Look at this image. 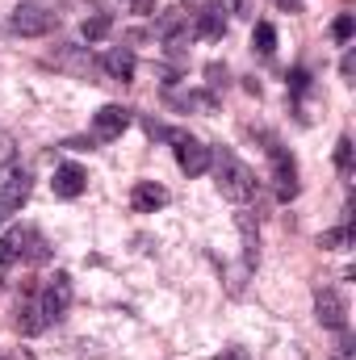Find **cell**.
I'll return each instance as SVG.
<instances>
[{"label": "cell", "instance_id": "cell-1", "mask_svg": "<svg viewBox=\"0 0 356 360\" xmlns=\"http://www.w3.org/2000/svg\"><path fill=\"white\" fill-rule=\"evenodd\" d=\"M210 168H214V176H218V188H222V197L227 201H252L256 197V172L239 160V155H231L227 147H218V151H210Z\"/></svg>", "mask_w": 356, "mask_h": 360}, {"label": "cell", "instance_id": "cell-2", "mask_svg": "<svg viewBox=\"0 0 356 360\" xmlns=\"http://www.w3.org/2000/svg\"><path fill=\"white\" fill-rule=\"evenodd\" d=\"M46 239L38 231H25V226H13L4 239H0V269L17 264V260H46Z\"/></svg>", "mask_w": 356, "mask_h": 360}, {"label": "cell", "instance_id": "cell-3", "mask_svg": "<svg viewBox=\"0 0 356 360\" xmlns=\"http://www.w3.org/2000/svg\"><path fill=\"white\" fill-rule=\"evenodd\" d=\"M38 306H42L46 327L59 323V319L68 314V306H72V276H68V272H55V276L38 289Z\"/></svg>", "mask_w": 356, "mask_h": 360}, {"label": "cell", "instance_id": "cell-4", "mask_svg": "<svg viewBox=\"0 0 356 360\" xmlns=\"http://www.w3.org/2000/svg\"><path fill=\"white\" fill-rule=\"evenodd\" d=\"M55 25H59V13H51V8H42V4H21V8L8 17V30L21 34V38H42V34H51Z\"/></svg>", "mask_w": 356, "mask_h": 360}, {"label": "cell", "instance_id": "cell-5", "mask_svg": "<svg viewBox=\"0 0 356 360\" xmlns=\"http://www.w3.org/2000/svg\"><path fill=\"white\" fill-rule=\"evenodd\" d=\"M168 139H172V151H177L180 172H189V176L210 172V147H205V143H197V139L184 134V130H168Z\"/></svg>", "mask_w": 356, "mask_h": 360}, {"label": "cell", "instance_id": "cell-6", "mask_svg": "<svg viewBox=\"0 0 356 360\" xmlns=\"http://www.w3.org/2000/svg\"><path fill=\"white\" fill-rule=\"evenodd\" d=\"M268 155H272V188H276V201L281 205H289L293 197H298V164H293V155L289 151H281V147H268Z\"/></svg>", "mask_w": 356, "mask_h": 360}, {"label": "cell", "instance_id": "cell-7", "mask_svg": "<svg viewBox=\"0 0 356 360\" xmlns=\"http://www.w3.org/2000/svg\"><path fill=\"white\" fill-rule=\"evenodd\" d=\"M126 126H130V109H122V105H105V109H96V117H92V139L113 143V139L126 134Z\"/></svg>", "mask_w": 356, "mask_h": 360}, {"label": "cell", "instance_id": "cell-8", "mask_svg": "<svg viewBox=\"0 0 356 360\" xmlns=\"http://www.w3.org/2000/svg\"><path fill=\"white\" fill-rule=\"evenodd\" d=\"M314 314H319V323L331 327V331H344V327H348V302H344L336 289H319V293H314Z\"/></svg>", "mask_w": 356, "mask_h": 360}, {"label": "cell", "instance_id": "cell-9", "mask_svg": "<svg viewBox=\"0 0 356 360\" xmlns=\"http://www.w3.org/2000/svg\"><path fill=\"white\" fill-rule=\"evenodd\" d=\"M227 34V17H222V0H210L201 13H193V38H205V42H218Z\"/></svg>", "mask_w": 356, "mask_h": 360}, {"label": "cell", "instance_id": "cell-10", "mask_svg": "<svg viewBox=\"0 0 356 360\" xmlns=\"http://www.w3.org/2000/svg\"><path fill=\"white\" fill-rule=\"evenodd\" d=\"M30 197V172H8L0 184V218H13Z\"/></svg>", "mask_w": 356, "mask_h": 360}, {"label": "cell", "instance_id": "cell-11", "mask_svg": "<svg viewBox=\"0 0 356 360\" xmlns=\"http://www.w3.org/2000/svg\"><path fill=\"white\" fill-rule=\"evenodd\" d=\"M51 188H55V197L72 201V197H80V193L89 188V172H84L80 164H59V168H55V180H51Z\"/></svg>", "mask_w": 356, "mask_h": 360}, {"label": "cell", "instance_id": "cell-12", "mask_svg": "<svg viewBox=\"0 0 356 360\" xmlns=\"http://www.w3.org/2000/svg\"><path fill=\"white\" fill-rule=\"evenodd\" d=\"M101 68H105L109 80L130 84V80H134V51H130V46H109L105 59H101Z\"/></svg>", "mask_w": 356, "mask_h": 360}, {"label": "cell", "instance_id": "cell-13", "mask_svg": "<svg viewBox=\"0 0 356 360\" xmlns=\"http://www.w3.org/2000/svg\"><path fill=\"white\" fill-rule=\"evenodd\" d=\"M130 205H134L139 214H155V210L168 205V188H164L160 180H139L134 193H130Z\"/></svg>", "mask_w": 356, "mask_h": 360}, {"label": "cell", "instance_id": "cell-14", "mask_svg": "<svg viewBox=\"0 0 356 360\" xmlns=\"http://www.w3.org/2000/svg\"><path fill=\"white\" fill-rule=\"evenodd\" d=\"M235 222H239V235H243V260H248V269H256V260H260V231H256L248 210H239Z\"/></svg>", "mask_w": 356, "mask_h": 360}, {"label": "cell", "instance_id": "cell-15", "mask_svg": "<svg viewBox=\"0 0 356 360\" xmlns=\"http://www.w3.org/2000/svg\"><path fill=\"white\" fill-rule=\"evenodd\" d=\"M17 327H21V335H38V331H46V319H42L38 293H34V297H25V302L17 306Z\"/></svg>", "mask_w": 356, "mask_h": 360}, {"label": "cell", "instance_id": "cell-16", "mask_svg": "<svg viewBox=\"0 0 356 360\" xmlns=\"http://www.w3.org/2000/svg\"><path fill=\"white\" fill-rule=\"evenodd\" d=\"M55 63H59V68H68V72H76V76H89V68H92V59L84 55V46H68Z\"/></svg>", "mask_w": 356, "mask_h": 360}, {"label": "cell", "instance_id": "cell-17", "mask_svg": "<svg viewBox=\"0 0 356 360\" xmlns=\"http://www.w3.org/2000/svg\"><path fill=\"white\" fill-rule=\"evenodd\" d=\"M109 30H113L109 13H92V17H84V38H89V42H101Z\"/></svg>", "mask_w": 356, "mask_h": 360}, {"label": "cell", "instance_id": "cell-18", "mask_svg": "<svg viewBox=\"0 0 356 360\" xmlns=\"http://www.w3.org/2000/svg\"><path fill=\"white\" fill-rule=\"evenodd\" d=\"M352 243V226L344 222V226H336V231H327L323 239H319V248H327V252H340V248H348Z\"/></svg>", "mask_w": 356, "mask_h": 360}, {"label": "cell", "instance_id": "cell-19", "mask_svg": "<svg viewBox=\"0 0 356 360\" xmlns=\"http://www.w3.org/2000/svg\"><path fill=\"white\" fill-rule=\"evenodd\" d=\"M252 46H256L260 55H272V51H276V30H272L268 21H260V25H256V34H252Z\"/></svg>", "mask_w": 356, "mask_h": 360}, {"label": "cell", "instance_id": "cell-20", "mask_svg": "<svg viewBox=\"0 0 356 360\" xmlns=\"http://www.w3.org/2000/svg\"><path fill=\"white\" fill-rule=\"evenodd\" d=\"M336 168H340L344 176H352V139H340V143H336Z\"/></svg>", "mask_w": 356, "mask_h": 360}, {"label": "cell", "instance_id": "cell-21", "mask_svg": "<svg viewBox=\"0 0 356 360\" xmlns=\"http://www.w3.org/2000/svg\"><path fill=\"white\" fill-rule=\"evenodd\" d=\"M177 105L180 109H214V96H205V92H184V96H177Z\"/></svg>", "mask_w": 356, "mask_h": 360}, {"label": "cell", "instance_id": "cell-22", "mask_svg": "<svg viewBox=\"0 0 356 360\" xmlns=\"http://www.w3.org/2000/svg\"><path fill=\"white\" fill-rule=\"evenodd\" d=\"M352 13H340V17H336V25H331V34H336V42H348V38H352Z\"/></svg>", "mask_w": 356, "mask_h": 360}, {"label": "cell", "instance_id": "cell-23", "mask_svg": "<svg viewBox=\"0 0 356 360\" xmlns=\"http://www.w3.org/2000/svg\"><path fill=\"white\" fill-rule=\"evenodd\" d=\"M306 89H310V72H306V68L289 72V92H293V96H306Z\"/></svg>", "mask_w": 356, "mask_h": 360}, {"label": "cell", "instance_id": "cell-24", "mask_svg": "<svg viewBox=\"0 0 356 360\" xmlns=\"http://www.w3.org/2000/svg\"><path fill=\"white\" fill-rule=\"evenodd\" d=\"M214 360H252V356H248V348H222Z\"/></svg>", "mask_w": 356, "mask_h": 360}, {"label": "cell", "instance_id": "cell-25", "mask_svg": "<svg viewBox=\"0 0 356 360\" xmlns=\"http://www.w3.org/2000/svg\"><path fill=\"white\" fill-rule=\"evenodd\" d=\"M227 8H231L235 17H252V8H248V0H227Z\"/></svg>", "mask_w": 356, "mask_h": 360}, {"label": "cell", "instance_id": "cell-26", "mask_svg": "<svg viewBox=\"0 0 356 360\" xmlns=\"http://www.w3.org/2000/svg\"><path fill=\"white\" fill-rule=\"evenodd\" d=\"M340 72H344V76H352V72H356V55H352V51L344 55V63H340Z\"/></svg>", "mask_w": 356, "mask_h": 360}, {"label": "cell", "instance_id": "cell-27", "mask_svg": "<svg viewBox=\"0 0 356 360\" xmlns=\"http://www.w3.org/2000/svg\"><path fill=\"white\" fill-rule=\"evenodd\" d=\"M0 222H4V218H0Z\"/></svg>", "mask_w": 356, "mask_h": 360}]
</instances>
